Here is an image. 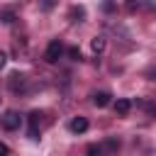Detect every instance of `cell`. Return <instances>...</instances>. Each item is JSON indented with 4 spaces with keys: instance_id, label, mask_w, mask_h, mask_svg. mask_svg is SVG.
Segmentation results:
<instances>
[{
    "instance_id": "obj_1",
    "label": "cell",
    "mask_w": 156,
    "mask_h": 156,
    "mask_svg": "<svg viewBox=\"0 0 156 156\" xmlns=\"http://www.w3.org/2000/svg\"><path fill=\"white\" fill-rule=\"evenodd\" d=\"M0 124H2V129H7V132H15V129H20V124H22V117H20L15 110H7V112L0 117Z\"/></svg>"
},
{
    "instance_id": "obj_2",
    "label": "cell",
    "mask_w": 156,
    "mask_h": 156,
    "mask_svg": "<svg viewBox=\"0 0 156 156\" xmlns=\"http://www.w3.org/2000/svg\"><path fill=\"white\" fill-rule=\"evenodd\" d=\"M61 54H63V44H61L58 39H54V41H49V46H46V54H44V58H46L49 63H56V61L61 58Z\"/></svg>"
},
{
    "instance_id": "obj_3",
    "label": "cell",
    "mask_w": 156,
    "mask_h": 156,
    "mask_svg": "<svg viewBox=\"0 0 156 156\" xmlns=\"http://www.w3.org/2000/svg\"><path fill=\"white\" fill-rule=\"evenodd\" d=\"M68 129H71L73 134H83V132L88 129V119H85V117H73V119L68 122Z\"/></svg>"
},
{
    "instance_id": "obj_4",
    "label": "cell",
    "mask_w": 156,
    "mask_h": 156,
    "mask_svg": "<svg viewBox=\"0 0 156 156\" xmlns=\"http://www.w3.org/2000/svg\"><path fill=\"white\" fill-rule=\"evenodd\" d=\"M110 98H112L110 93L100 90V93H95V95H93V105H95V107H105V105H110Z\"/></svg>"
},
{
    "instance_id": "obj_5",
    "label": "cell",
    "mask_w": 156,
    "mask_h": 156,
    "mask_svg": "<svg viewBox=\"0 0 156 156\" xmlns=\"http://www.w3.org/2000/svg\"><path fill=\"white\" fill-rule=\"evenodd\" d=\"M129 110H132V102H129V100H124V98H119V100L115 102V112H117L119 117H124V115H129Z\"/></svg>"
},
{
    "instance_id": "obj_6",
    "label": "cell",
    "mask_w": 156,
    "mask_h": 156,
    "mask_svg": "<svg viewBox=\"0 0 156 156\" xmlns=\"http://www.w3.org/2000/svg\"><path fill=\"white\" fill-rule=\"evenodd\" d=\"M90 49H93L95 54H102V51H105V37H95V39L90 41Z\"/></svg>"
},
{
    "instance_id": "obj_7",
    "label": "cell",
    "mask_w": 156,
    "mask_h": 156,
    "mask_svg": "<svg viewBox=\"0 0 156 156\" xmlns=\"http://www.w3.org/2000/svg\"><path fill=\"white\" fill-rule=\"evenodd\" d=\"M22 83H24V76L22 73H12L10 76V88L12 90H17V85H22Z\"/></svg>"
},
{
    "instance_id": "obj_8",
    "label": "cell",
    "mask_w": 156,
    "mask_h": 156,
    "mask_svg": "<svg viewBox=\"0 0 156 156\" xmlns=\"http://www.w3.org/2000/svg\"><path fill=\"white\" fill-rule=\"evenodd\" d=\"M68 56H71L73 61H80V49H78V46H71V49H68Z\"/></svg>"
},
{
    "instance_id": "obj_9",
    "label": "cell",
    "mask_w": 156,
    "mask_h": 156,
    "mask_svg": "<svg viewBox=\"0 0 156 156\" xmlns=\"http://www.w3.org/2000/svg\"><path fill=\"white\" fill-rule=\"evenodd\" d=\"M5 63H7V56H5V51H0V71L5 68Z\"/></svg>"
},
{
    "instance_id": "obj_10",
    "label": "cell",
    "mask_w": 156,
    "mask_h": 156,
    "mask_svg": "<svg viewBox=\"0 0 156 156\" xmlns=\"http://www.w3.org/2000/svg\"><path fill=\"white\" fill-rule=\"evenodd\" d=\"M71 17H83V10H78V7H73V10H71Z\"/></svg>"
},
{
    "instance_id": "obj_11",
    "label": "cell",
    "mask_w": 156,
    "mask_h": 156,
    "mask_svg": "<svg viewBox=\"0 0 156 156\" xmlns=\"http://www.w3.org/2000/svg\"><path fill=\"white\" fill-rule=\"evenodd\" d=\"M2 22H12V12H5L2 15Z\"/></svg>"
},
{
    "instance_id": "obj_12",
    "label": "cell",
    "mask_w": 156,
    "mask_h": 156,
    "mask_svg": "<svg viewBox=\"0 0 156 156\" xmlns=\"http://www.w3.org/2000/svg\"><path fill=\"white\" fill-rule=\"evenodd\" d=\"M7 151H10V149H7V146H5L2 141H0V156H2V154H7Z\"/></svg>"
}]
</instances>
